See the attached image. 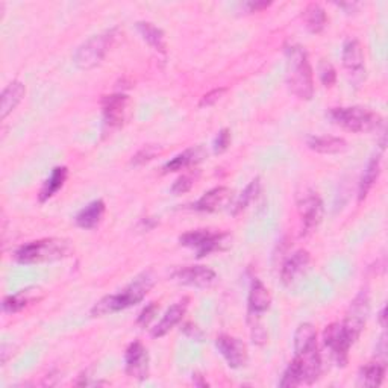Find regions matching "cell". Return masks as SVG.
<instances>
[{
	"label": "cell",
	"mask_w": 388,
	"mask_h": 388,
	"mask_svg": "<svg viewBox=\"0 0 388 388\" xmlns=\"http://www.w3.org/2000/svg\"><path fill=\"white\" fill-rule=\"evenodd\" d=\"M287 85L300 100H311L314 96V77L308 55L304 47L287 49Z\"/></svg>",
	"instance_id": "cell-1"
},
{
	"label": "cell",
	"mask_w": 388,
	"mask_h": 388,
	"mask_svg": "<svg viewBox=\"0 0 388 388\" xmlns=\"http://www.w3.org/2000/svg\"><path fill=\"white\" fill-rule=\"evenodd\" d=\"M155 279L153 276L148 272L138 276V278L126 287L123 291L117 293V295H109L100 299L96 305L91 309V316L94 317H102L108 316L117 311H122L132 305L140 304V302L146 297V295L150 291L153 287Z\"/></svg>",
	"instance_id": "cell-2"
},
{
	"label": "cell",
	"mask_w": 388,
	"mask_h": 388,
	"mask_svg": "<svg viewBox=\"0 0 388 388\" xmlns=\"http://www.w3.org/2000/svg\"><path fill=\"white\" fill-rule=\"evenodd\" d=\"M72 241L64 238H45L22 246L15 252V260L22 264L58 261L72 254Z\"/></svg>",
	"instance_id": "cell-3"
},
{
	"label": "cell",
	"mask_w": 388,
	"mask_h": 388,
	"mask_svg": "<svg viewBox=\"0 0 388 388\" xmlns=\"http://www.w3.org/2000/svg\"><path fill=\"white\" fill-rule=\"evenodd\" d=\"M327 116L337 126L355 134L372 132L382 126L381 116L361 107L332 108Z\"/></svg>",
	"instance_id": "cell-4"
},
{
	"label": "cell",
	"mask_w": 388,
	"mask_h": 388,
	"mask_svg": "<svg viewBox=\"0 0 388 388\" xmlns=\"http://www.w3.org/2000/svg\"><path fill=\"white\" fill-rule=\"evenodd\" d=\"M116 38L117 29H111L85 41L82 46L77 47L73 61L76 67L81 70H91V68L98 67L107 56L109 49L113 47Z\"/></svg>",
	"instance_id": "cell-5"
},
{
	"label": "cell",
	"mask_w": 388,
	"mask_h": 388,
	"mask_svg": "<svg viewBox=\"0 0 388 388\" xmlns=\"http://www.w3.org/2000/svg\"><path fill=\"white\" fill-rule=\"evenodd\" d=\"M226 234L222 232H212L210 229H196L185 232L179 237L180 245L185 247H192L196 251L197 258H203L215 251H220L226 243Z\"/></svg>",
	"instance_id": "cell-6"
},
{
	"label": "cell",
	"mask_w": 388,
	"mask_h": 388,
	"mask_svg": "<svg viewBox=\"0 0 388 388\" xmlns=\"http://www.w3.org/2000/svg\"><path fill=\"white\" fill-rule=\"evenodd\" d=\"M368 313H370L368 295L366 291H361L359 295L353 299L349 311L346 314V318H344V322L341 323L343 329L346 332L348 339L350 340L352 344L359 339L361 332H363Z\"/></svg>",
	"instance_id": "cell-7"
},
{
	"label": "cell",
	"mask_w": 388,
	"mask_h": 388,
	"mask_svg": "<svg viewBox=\"0 0 388 388\" xmlns=\"http://www.w3.org/2000/svg\"><path fill=\"white\" fill-rule=\"evenodd\" d=\"M297 208L302 225H304V234H308L320 225L323 219V202L317 193L306 189L304 194H300L297 199Z\"/></svg>",
	"instance_id": "cell-8"
},
{
	"label": "cell",
	"mask_w": 388,
	"mask_h": 388,
	"mask_svg": "<svg viewBox=\"0 0 388 388\" xmlns=\"http://www.w3.org/2000/svg\"><path fill=\"white\" fill-rule=\"evenodd\" d=\"M323 343L325 346L331 350V355L335 359V363L340 367L348 364L349 349L352 346L350 340L344 332L341 323H331L323 332Z\"/></svg>",
	"instance_id": "cell-9"
},
{
	"label": "cell",
	"mask_w": 388,
	"mask_h": 388,
	"mask_svg": "<svg viewBox=\"0 0 388 388\" xmlns=\"http://www.w3.org/2000/svg\"><path fill=\"white\" fill-rule=\"evenodd\" d=\"M215 348L220 352V355L225 358L231 368H241L247 364L249 353L246 344L237 337L231 335H219L215 340Z\"/></svg>",
	"instance_id": "cell-10"
},
{
	"label": "cell",
	"mask_w": 388,
	"mask_h": 388,
	"mask_svg": "<svg viewBox=\"0 0 388 388\" xmlns=\"http://www.w3.org/2000/svg\"><path fill=\"white\" fill-rule=\"evenodd\" d=\"M126 373L144 381L149 378V353L140 341H134L127 346L125 353Z\"/></svg>",
	"instance_id": "cell-11"
},
{
	"label": "cell",
	"mask_w": 388,
	"mask_h": 388,
	"mask_svg": "<svg viewBox=\"0 0 388 388\" xmlns=\"http://www.w3.org/2000/svg\"><path fill=\"white\" fill-rule=\"evenodd\" d=\"M173 278L183 286L206 288L215 281V272L206 265H188L176 270Z\"/></svg>",
	"instance_id": "cell-12"
},
{
	"label": "cell",
	"mask_w": 388,
	"mask_h": 388,
	"mask_svg": "<svg viewBox=\"0 0 388 388\" xmlns=\"http://www.w3.org/2000/svg\"><path fill=\"white\" fill-rule=\"evenodd\" d=\"M129 107V98L126 94H111L102 99V109L105 123L111 127H118L125 123Z\"/></svg>",
	"instance_id": "cell-13"
},
{
	"label": "cell",
	"mask_w": 388,
	"mask_h": 388,
	"mask_svg": "<svg viewBox=\"0 0 388 388\" xmlns=\"http://www.w3.org/2000/svg\"><path fill=\"white\" fill-rule=\"evenodd\" d=\"M309 261H311V256H309V254L304 251V249L293 254L288 260L284 263L281 270V281L284 286L291 287L293 284H296L302 276L306 273Z\"/></svg>",
	"instance_id": "cell-14"
},
{
	"label": "cell",
	"mask_w": 388,
	"mask_h": 388,
	"mask_svg": "<svg viewBox=\"0 0 388 388\" xmlns=\"http://www.w3.org/2000/svg\"><path fill=\"white\" fill-rule=\"evenodd\" d=\"M343 67L346 68L349 75L358 76L364 72V52L361 42L357 38L346 40L343 46Z\"/></svg>",
	"instance_id": "cell-15"
},
{
	"label": "cell",
	"mask_w": 388,
	"mask_h": 388,
	"mask_svg": "<svg viewBox=\"0 0 388 388\" xmlns=\"http://www.w3.org/2000/svg\"><path fill=\"white\" fill-rule=\"evenodd\" d=\"M232 197V189L228 187H215L205 193L199 201L196 202L194 208L202 212H215L226 206Z\"/></svg>",
	"instance_id": "cell-16"
},
{
	"label": "cell",
	"mask_w": 388,
	"mask_h": 388,
	"mask_svg": "<svg viewBox=\"0 0 388 388\" xmlns=\"http://www.w3.org/2000/svg\"><path fill=\"white\" fill-rule=\"evenodd\" d=\"M187 308H188V299H183V300H179L178 304L175 305H171L166 314H164V317L160 320V323L153 327V331H152V335L155 339H160V337H164V335L169 334L173 327L183 320L185 313H187Z\"/></svg>",
	"instance_id": "cell-17"
},
{
	"label": "cell",
	"mask_w": 388,
	"mask_h": 388,
	"mask_svg": "<svg viewBox=\"0 0 388 388\" xmlns=\"http://www.w3.org/2000/svg\"><path fill=\"white\" fill-rule=\"evenodd\" d=\"M272 305V295L260 279H254L251 291H249V313L261 314L265 313Z\"/></svg>",
	"instance_id": "cell-18"
},
{
	"label": "cell",
	"mask_w": 388,
	"mask_h": 388,
	"mask_svg": "<svg viewBox=\"0 0 388 388\" xmlns=\"http://www.w3.org/2000/svg\"><path fill=\"white\" fill-rule=\"evenodd\" d=\"M105 210L107 206L103 201H94L88 203L76 215V225L82 229L96 228L102 222L103 215H105Z\"/></svg>",
	"instance_id": "cell-19"
},
{
	"label": "cell",
	"mask_w": 388,
	"mask_h": 388,
	"mask_svg": "<svg viewBox=\"0 0 388 388\" xmlns=\"http://www.w3.org/2000/svg\"><path fill=\"white\" fill-rule=\"evenodd\" d=\"M308 148L323 155H334L341 153L348 149V143L340 137L332 135H322V137H311L308 138Z\"/></svg>",
	"instance_id": "cell-20"
},
{
	"label": "cell",
	"mask_w": 388,
	"mask_h": 388,
	"mask_svg": "<svg viewBox=\"0 0 388 388\" xmlns=\"http://www.w3.org/2000/svg\"><path fill=\"white\" fill-rule=\"evenodd\" d=\"M24 85L20 81H14L8 85L2 93V102H0V118L5 120L13 113L24 98Z\"/></svg>",
	"instance_id": "cell-21"
},
{
	"label": "cell",
	"mask_w": 388,
	"mask_h": 388,
	"mask_svg": "<svg viewBox=\"0 0 388 388\" xmlns=\"http://www.w3.org/2000/svg\"><path fill=\"white\" fill-rule=\"evenodd\" d=\"M206 157V152L201 146L193 149H187L185 152L179 153L178 157H175L171 161H169L166 166H164V171L166 173H170V171H179L187 167H192L193 164L201 162L203 158Z\"/></svg>",
	"instance_id": "cell-22"
},
{
	"label": "cell",
	"mask_w": 388,
	"mask_h": 388,
	"mask_svg": "<svg viewBox=\"0 0 388 388\" xmlns=\"http://www.w3.org/2000/svg\"><path fill=\"white\" fill-rule=\"evenodd\" d=\"M379 175H381V153L373 155V157L370 158L367 167L364 170V173H363V176H361L359 189H358L359 201L366 199V196L368 194L370 189H372V187L375 185Z\"/></svg>",
	"instance_id": "cell-23"
},
{
	"label": "cell",
	"mask_w": 388,
	"mask_h": 388,
	"mask_svg": "<svg viewBox=\"0 0 388 388\" xmlns=\"http://www.w3.org/2000/svg\"><path fill=\"white\" fill-rule=\"evenodd\" d=\"M385 364L384 363H378V361H373V363H368L366 366H363L359 368L358 373V385L359 387H379L382 384L384 378H385Z\"/></svg>",
	"instance_id": "cell-24"
},
{
	"label": "cell",
	"mask_w": 388,
	"mask_h": 388,
	"mask_svg": "<svg viewBox=\"0 0 388 388\" xmlns=\"http://www.w3.org/2000/svg\"><path fill=\"white\" fill-rule=\"evenodd\" d=\"M67 176H68L67 167H55L54 171H52L50 178L46 180L45 185H42L41 192L38 194L40 202H46L50 199V197H54L59 189L64 187Z\"/></svg>",
	"instance_id": "cell-25"
},
{
	"label": "cell",
	"mask_w": 388,
	"mask_h": 388,
	"mask_svg": "<svg viewBox=\"0 0 388 388\" xmlns=\"http://www.w3.org/2000/svg\"><path fill=\"white\" fill-rule=\"evenodd\" d=\"M304 22L306 24V28L309 32L313 33H318L325 29L326 22H327V17L323 8L318 5V3H311L305 8L304 14Z\"/></svg>",
	"instance_id": "cell-26"
},
{
	"label": "cell",
	"mask_w": 388,
	"mask_h": 388,
	"mask_svg": "<svg viewBox=\"0 0 388 388\" xmlns=\"http://www.w3.org/2000/svg\"><path fill=\"white\" fill-rule=\"evenodd\" d=\"M317 346V331L311 323H302L295 332V352L300 353Z\"/></svg>",
	"instance_id": "cell-27"
},
{
	"label": "cell",
	"mask_w": 388,
	"mask_h": 388,
	"mask_svg": "<svg viewBox=\"0 0 388 388\" xmlns=\"http://www.w3.org/2000/svg\"><path fill=\"white\" fill-rule=\"evenodd\" d=\"M137 29L141 33V37L148 41L155 50L164 52L166 50V38H164V32L157 28V26L149 23V22H138Z\"/></svg>",
	"instance_id": "cell-28"
},
{
	"label": "cell",
	"mask_w": 388,
	"mask_h": 388,
	"mask_svg": "<svg viewBox=\"0 0 388 388\" xmlns=\"http://www.w3.org/2000/svg\"><path fill=\"white\" fill-rule=\"evenodd\" d=\"M260 192H261V180L260 178H255L254 180L249 183V185L245 188V192L240 194L237 202L234 203V208H232V214L237 215L238 212L245 211L247 206L256 199Z\"/></svg>",
	"instance_id": "cell-29"
},
{
	"label": "cell",
	"mask_w": 388,
	"mask_h": 388,
	"mask_svg": "<svg viewBox=\"0 0 388 388\" xmlns=\"http://www.w3.org/2000/svg\"><path fill=\"white\" fill-rule=\"evenodd\" d=\"M31 302V291L29 290H23L20 293H17L14 296L6 297L3 300V311L8 314H15L22 311L23 308L28 306V304Z\"/></svg>",
	"instance_id": "cell-30"
},
{
	"label": "cell",
	"mask_w": 388,
	"mask_h": 388,
	"mask_svg": "<svg viewBox=\"0 0 388 388\" xmlns=\"http://www.w3.org/2000/svg\"><path fill=\"white\" fill-rule=\"evenodd\" d=\"M302 384H304V381H302L300 370H299V367H297L295 361H291L290 366L287 367V370L282 375V379L279 381V387L293 388V387H299Z\"/></svg>",
	"instance_id": "cell-31"
},
{
	"label": "cell",
	"mask_w": 388,
	"mask_h": 388,
	"mask_svg": "<svg viewBox=\"0 0 388 388\" xmlns=\"http://www.w3.org/2000/svg\"><path fill=\"white\" fill-rule=\"evenodd\" d=\"M317 70H318V77H320V81L326 88L332 87V85L337 82V72H335L334 65L329 61H326V59H322V61L318 63Z\"/></svg>",
	"instance_id": "cell-32"
},
{
	"label": "cell",
	"mask_w": 388,
	"mask_h": 388,
	"mask_svg": "<svg viewBox=\"0 0 388 388\" xmlns=\"http://www.w3.org/2000/svg\"><path fill=\"white\" fill-rule=\"evenodd\" d=\"M158 149L153 148V146H148V148L141 149L140 152H137L132 158V164L134 166H143V164L152 161L155 157H157Z\"/></svg>",
	"instance_id": "cell-33"
},
{
	"label": "cell",
	"mask_w": 388,
	"mask_h": 388,
	"mask_svg": "<svg viewBox=\"0 0 388 388\" xmlns=\"http://www.w3.org/2000/svg\"><path fill=\"white\" fill-rule=\"evenodd\" d=\"M193 178L189 176V175H184V176H180L176 179V183L171 185V193L173 194H184L187 192H189L193 187Z\"/></svg>",
	"instance_id": "cell-34"
},
{
	"label": "cell",
	"mask_w": 388,
	"mask_h": 388,
	"mask_svg": "<svg viewBox=\"0 0 388 388\" xmlns=\"http://www.w3.org/2000/svg\"><path fill=\"white\" fill-rule=\"evenodd\" d=\"M229 144H231V132H229V129H222V131L219 132V135L215 137V140H214V152L215 153L225 152L229 148Z\"/></svg>",
	"instance_id": "cell-35"
},
{
	"label": "cell",
	"mask_w": 388,
	"mask_h": 388,
	"mask_svg": "<svg viewBox=\"0 0 388 388\" xmlns=\"http://www.w3.org/2000/svg\"><path fill=\"white\" fill-rule=\"evenodd\" d=\"M157 311H158V304H157V302H152V304L146 306L143 311L140 313V316H138L137 323L140 326H148L149 322L155 317V314H157Z\"/></svg>",
	"instance_id": "cell-36"
},
{
	"label": "cell",
	"mask_w": 388,
	"mask_h": 388,
	"mask_svg": "<svg viewBox=\"0 0 388 388\" xmlns=\"http://www.w3.org/2000/svg\"><path fill=\"white\" fill-rule=\"evenodd\" d=\"M225 91H226V88H215V90H212V91H210V93H206L205 96L202 98V100H201V103H199V107H201V108L212 107L214 103H217V102H219V99L223 96V94H225Z\"/></svg>",
	"instance_id": "cell-37"
},
{
	"label": "cell",
	"mask_w": 388,
	"mask_h": 388,
	"mask_svg": "<svg viewBox=\"0 0 388 388\" xmlns=\"http://www.w3.org/2000/svg\"><path fill=\"white\" fill-rule=\"evenodd\" d=\"M254 318H255V322L252 323V339H254V343L256 344H264L267 341V332L264 331V327L261 326V323L258 322V316L256 314H251Z\"/></svg>",
	"instance_id": "cell-38"
},
{
	"label": "cell",
	"mask_w": 388,
	"mask_h": 388,
	"mask_svg": "<svg viewBox=\"0 0 388 388\" xmlns=\"http://www.w3.org/2000/svg\"><path fill=\"white\" fill-rule=\"evenodd\" d=\"M184 332L188 335L192 340H197V341H202L203 340V332L193 323H187L184 327Z\"/></svg>",
	"instance_id": "cell-39"
},
{
	"label": "cell",
	"mask_w": 388,
	"mask_h": 388,
	"mask_svg": "<svg viewBox=\"0 0 388 388\" xmlns=\"http://www.w3.org/2000/svg\"><path fill=\"white\" fill-rule=\"evenodd\" d=\"M272 3L270 2H249L246 3V6L249 8V13H258L261 10H265V8H269Z\"/></svg>",
	"instance_id": "cell-40"
},
{
	"label": "cell",
	"mask_w": 388,
	"mask_h": 388,
	"mask_svg": "<svg viewBox=\"0 0 388 388\" xmlns=\"http://www.w3.org/2000/svg\"><path fill=\"white\" fill-rule=\"evenodd\" d=\"M193 379H196V381H194L196 385H201V387H206V385H208L205 381H202V376H201V375H194Z\"/></svg>",
	"instance_id": "cell-41"
},
{
	"label": "cell",
	"mask_w": 388,
	"mask_h": 388,
	"mask_svg": "<svg viewBox=\"0 0 388 388\" xmlns=\"http://www.w3.org/2000/svg\"><path fill=\"white\" fill-rule=\"evenodd\" d=\"M379 322H381L382 327H385V306L381 309V313H379Z\"/></svg>",
	"instance_id": "cell-42"
}]
</instances>
